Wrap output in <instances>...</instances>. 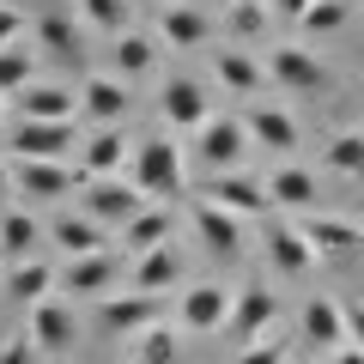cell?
<instances>
[{"instance_id": "7bdbcfd3", "label": "cell", "mask_w": 364, "mask_h": 364, "mask_svg": "<svg viewBox=\"0 0 364 364\" xmlns=\"http://www.w3.org/2000/svg\"><path fill=\"white\" fill-rule=\"evenodd\" d=\"M13 195V164H6V158H0V200Z\"/></svg>"}, {"instance_id": "5b68a950", "label": "cell", "mask_w": 364, "mask_h": 364, "mask_svg": "<svg viewBox=\"0 0 364 364\" xmlns=\"http://www.w3.org/2000/svg\"><path fill=\"white\" fill-rule=\"evenodd\" d=\"M291 225H298V237L310 243L316 261H346V255H358V249H364V225L334 219V213H298Z\"/></svg>"}, {"instance_id": "3957f363", "label": "cell", "mask_w": 364, "mask_h": 364, "mask_svg": "<svg viewBox=\"0 0 364 364\" xmlns=\"http://www.w3.org/2000/svg\"><path fill=\"white\" fill-rule=\"evenodd\" d=\"M231 298H237V286H219V279L188 286V291L176 298L182 334H225V322H231Z\"/></svg>"}, {"instance_id": "ee69618b", "label": "cell", "mask_w": 364, "mask_h": 364, "mask_svg": "<svg viewBox=\"0 0 364 364\" xmlns=\"http://www.w3.org/2000/svg\"><path fill=\"white\" fill-rule=\"evenodd\" d=\"M334 364H364V352H358V346H340V352H334Z\"/></svg>"}, {"instance_id": "d6986e66", "label": "cell", "mask_w": 364, "mask_h": 364, "mask_svg": "<svg viewBox=\"0 0 364 364\" xmlns=\"http://www.w3.org/2000/svg\"><path fill=\"white\" fill-rule=\"evenodd\" d=\"M25 334L37 340V352H67V346H73V310H67V304H55V298L31 304Z\"/></svg>"}, {"instance_id": "30bf717a", "label": "cell", "mask_w": 364, "mask_h": 364, "mask_svg": "<svg viewBox=\"0 0 364 364\" xmlns=\"http://www.w3.org/2000/svg\"><path fill=\"white\" fill-rule=\"evenodd\" d=\"M97 322L104 334H122V340H140L146 328L164 322V298H146V291H116V298L97 304Z\"/></svg>"}, {"instance_id": "83f0119b", "label": "cell", "mask_w": 364, "mask_h": 364, "mask_svg": "<svg viewBox=\"0 0 364 364\" xmlns=\"http://www.w3.org/2000/svg\"><path fill=\"white\" fill-rule=\"evenodd\" d=\"M37 243H43V225L31 213H0V255L6 261H37Z\"/></svg>"}, {"instance_id": "e575fe53", "label": "cell", "mask_w": 364, "mask_h": 364, "mask_svg": "<svg viewBox=\"0 0 364 364\" xmlns=\"http://www.w3.org/2000/svg\"><path fill=\"white\" fill-rule=\"evenodd\" d=\"M352 18V0H310V13L298 18L304 37H334V31H346Z\"/></svg>"}, {"instance_id": "7402d4cb", "label": "cell", "mask_w": 364, "mask_h": 364, "mask_svg": "<svg viewBox=\"0 0 364 364\" xmlns=\"http://www.w3.org/2000/svg\"><path fill=\"white\" fill-rule=\"evenodd\" d=\"M304 340L322 346V352H340V346H346V310H340L334 298L316 291V298L304 304Z\"/></svg>"}, {"instance_id": "2e32d148", "label": "cell", "mask_w": 364, "mask_h": 364, "mask_svg": "<svg viewBox=\"0 0 364 364\" xmlns=\"http://www.w3.org/2000/svg\"><path fill=\"white\" fill-rule=\"evenodd\" d=\"M188 225H195V237L213 249V255H237L243 249V219L237 213H225V207H213V200H188Z\"/></svg>"}, {"instance_id": "9a60e30c", "label": "cell", "mask_w": 364, "mask_h": 364, "mask_svg": "<svg viewBox=\"0 0 364 364\" xmlns=\"http://www.w3.org/2000/svg\"><path fill=\"white\" fill-rule=\"evenodd\" d=\"M13 109H18V122H79V97L67 85H49V79H31L13 97Z\"/></svg>"}, {"instance_id": "1f68e13d", "label": "cell", "mask_w": 364, "mask_h": 364, "mask_svg": "<svg viewBox=\"0 0 364 364\" xmlns=\"http://www.w3.org/2000/svg\"><path fill=\"white\" fill-rule=\"evenodd\" d=\"M322 164L334 176H346V182H364V134H334L322 146Z\"/></svg>"}, {"instance_id": "5bb4252c", "label": "cell", "mask_w": 364, "mask_h": 364, "mask_svg": "<svg viewBox=\"0 0 364 364\" xmlns=\"http://www.w3.org/2000/svg\"><path fill=\"white\" fill-rule=\"evenodd\" d=\"M79 116H91L97 128H122V116H128V79L91 73L85 85H79Z\"/></svg>"}, {"instance_id": "4fadbf2b", "label": "cell", "mask_w": 364, "mask_h": 364, "mask_svg": "<svg viewBox=\"0 0 364 364\" xmlns=\"http://www.w3.org/2000/svg\"><path fill=\"white\" fill-rule=\"evenodd\" d=\"M116 286H122V261L109 255V249L61 267V291H67V298H97V304H104V298H116Z\"/></svg>"}, {"instance_id": "d590c367", "label": "cell", "mask_w": 364, "mask_h": 364, "mask_svg": "<svg viewBox=\"0 0 364 364\" xmlns=\"http://www.w3.org/2000/svg\"><path fill=\"white\" fill-rule=\"evenodd\" d=\"M79 13H85L91 31H104V37H122L128 31V0H79Z\"/></svg>"}, {"instance_id": "e0dca14e", "label": "cell", "mask_w": 364, "mask_h": 364, "mask_svg": "<svg viewBox=\"0 0 364 364\" xmlns=\"http://www.w3.org/2000/svg\"><path fill=\"white\" fill-rule=\"evenodd\" d=\"M128 152H134V140H122V128H97L91 140H79V170H85V182L122 176Z\"/></svg>"}, {"instance_id": "ac0fdd59", "label": "cell", "mask_w": 364, "mask_h": 364, "mask_svg": "<svg viewBox=\"0 0 364 364\" xmlns=\"http://www.w3.org/2000/svg\"><path fill=\"white\" fill-rule=\"evenodd\" d=\"M267 267L286 273V279H304V273L316 267L310 243L298 237V225H291V219H273V225H267Z\"/></svg>"}, {"instance_id": "484cf974", "label": "cell", "mask_w": 364, "mask_h": 364, "mask_svg": "<svg viewBox=\"0 0 364 364\" xmlns=\"http://www.w3.org/2000/svg\"><path fill=\"white\" fill-rule=\"evenodd\" d=\"M49 237H55V243H61V255H67V261L104 255V225H91L85 213H79V219H73V213H61V219L49 225Z\"/></svg>"}, {"instance_id": "4316f807", "label": "cell", "mask_w": 364, "mask_h": 364, "mask_svg": "<svg viewBox=\"0 0 364 364\" xmlns=\"http://www.w3.org/2000/svg\"><path fill=\"white\" fill-rule=\"evenodd\" d=\"M170 231H176V219H170L164 207H146L134 225H122V249L140 261V255H152V249H164V243H170Z\"/></svg>"}, {"instance_id": "f546056e", "label": "cell", "mask_w": 364, "mask_h": 364, "mask_svg": "<svg viewBox=\"0 0 364 364\" xmlns=\"http://www.w3.org/2000/svg\"><path fill=\"white\" fill-rule=\"evenodd\" d=\"M176 273H182V261H176V249H152V255H140L134 261V291H146V298H158L164 286H176Z\"/></svg>"}, {"instance_id": "8fae6325", "label": "cell", "mask_w": 364, "mask_h": 364, "mask_svg": "<svg viewBox=\"0 0 364 364\" xmlns=\"http://www.w3.org/2000/svg\"><path fill=\"white\" fill-rule=\"evenodd\" d=\"M73 188H85V170L79 164H25V158H13V195H25V200H67Z\"/></svg>"}, {"instance_id": "9c48e42d", "label": "cell", "mask_w": 364, "mask_h": 364, "mask_svg": "<svg viewBox=\"0 0 364 364\" xmlns=\"http://www.w3.org/2000/svg\"><path fill=\"white\" fill-rule=\"evenodd\" d=\"M200 200H213V207L237 213V219H267V213H273V200H267V182L243 176V170L207 176V182H200Z\"/></svg>"}, {"instance_id": "4dcf8cb0", "label": "cell", "mask_w": 364, "mask_h": 364, "mask_svg": "<svg viewBox=\"0 0 364 364\" xmlns=\"http://www.w3.org/2000/svg\"><path fill=\"white\" fill-rule=\"evenodd\" d=\"M267 0H231V6H225V31H231V43L237 49H249V43L255 37H267Z\"/></svg>"}, {"instance_id": "277c9868", "label": "cell", "mask_w": 364, "mask_h": 364, "mask_svg": "<svg viewBox=\"0 0 364 364\" xmlns=\"http://www.w3.org/2000/svg\"><path fill=\"white\" fill-rule=\"evenodd\" d=\"M6 146H13V158H25V164H67V152L79 146V128L73 122H18V128L6 134Z\"/></svg>"}, {"instance_id": "ab89813d", "label": "cell", "mask_w": 364, "mask_h": 364, "mask_svg": "<svg viewBox=\"0 0 364 364\" xmlns=\"http://www.w3.org/2000/svg\"><path fill=\"white\" fill-rule=\"evenodd\" d=\"M13 43H25V13L0 6V49H13Z\"/></svg>"}, {"instance_id": "6da1fadb", "label": "cell", "mask_w": 364, "mask_h": 364, "mask_svg": "<svg viewBox=\"0 0 364 364\" xmlns=\"http://www.w3.org/2000/svg\"><path fill=\"white\" fill-rule=\"evenodd\" d=\"M128 182L140 188L146 200L158 195H188V170H182V146L170 140V134H146V140H134L128 152Z\"/></svg>"}, {"instance_id": "7c38bea8", "label": "cell", "mask_w": 364, "mask_h": 364, "mask_svg": "<svg viewBox=\"0 0 364 364\" xmlns=\"http://www.w3.org/2000/svg\"><path fill=\"white\" fill-rule=\"evenodd\" d=\"M158 116H164L170 128H182V134H195L200 122L213 116V97H207V85H200V79H188V73L164 79V91H158Z\"/></svg>"}, {"instance_id": "ffe728a7", "label": "cell", "mask_w": 364, "mask_h": 364, "mask_svg": "<svg viewBox=\"0 0 364 364\" xmlns=\"http://www.w3.org/2000/svg\"><path fill=\"white\" fill-rule=\"evenodd\" d=\"M207 37H213V18L200 6H188V0H176V6L158 13V43H170V49H200Z\"/></svg>"}, {"instance_id": "8992f818", "label": "cell", "mask_w": 364, "mask_h": 364, "mask_svg": "<svg viewBox=\"0 0 364 364\" xmlns=\"http://www.w3.org/2000/svg\"><path fill=\"white\" fill-rule=\"evenodd\" d=\"M279 291H267V286H237V298H231V322H225V340H237V346H255L261 334H267L273 322H279Z\"/></svg>"}, {"instance_id": "cb8c5ba5", "label": "cell", "mask_w": 364, "mask_h": 364, "mask_svg": "<svg viewBox=\"0 0 364 364\" xmlns=\"http://www.w3.org/2000/svg\"><path fill=\"white\" fill-rule=\"evenodd\" d=\"M316 170H298V164H286V170H273L267 176V200L273 207H286V213H316Z\"/></svg>"}, {"instance_id": "f35d334b", "label": "cell", "mask_w": 364, "mask_h": 364, "mask_svg": "<svg viewBox=\"0 0 364 364\" xmlns=\"http://www.w3.org/2000/svg\"><path fill=\"white\" fill-rule=\"evenodd\" d=\"M0 364H43V352H37L31 334H13L6 346H0Z\"/></svg>"}, {"instance_id": "f1b7e54d", "label": "cell", "mask_w": 364, "mask_h": 364, "mask_svg": "<svg viewBox=\"0 0 364 364\" xmlns=\"http://www.w3.org/2000/svg\"><path fill=\"white\" fill-rule=\"evenodd\" d=\"M158 67V37L146 31H122L116 37V79H146Z\"/></svg>"}, {"instance_id": "74e56055", "label": "cell", "mask_w": 364, "mask_h": 364, "mask_svg": "<svg viewBox=\"0 0 364 364\" xmlns=\"http://www.w3.org/2000/svg\"><path fill=\"white\" fill-rule=\"evenodd\" d=\"M237 364H291V340L286 334H261L255 346L237 352Z\"/></svg>"}, {"instance_id": "60d3db41", "label": "cell", "mask_w": 364, "mask_h": 364, "mask_svg": "<svg viewBox=\"0 0 364 364\" xmlns=\"http://www.w3.org/2000/svg\"><path fill=\"white\" fill-rule=\"evenodd\" d=\"M340 310H346V346L364 352V304H340Z\"/></svg>"}, {"instance_id": "d4e9b609", "label": "cell", "mask_w": 364, "mask_h": 364, "mask_svg": "<svg viewBox=\"0 0 364 364\" xmlns=\"http://www.w3.org/2000/svg\"><path fill=\"white\" fill-rule=\"evenodd\" d=\"M55 286H61V273H55L43 255H37V261H13V273H6V298L25 304V310H31V304H43Z\"/></svg>"}, {"instance_id": "44dd1931", "label": "cell", "mask_w": 364, "mask_h": 364, "mask_svg": "<svg viewBox=\"0 0 364 364\" xmlns=\"http://www.w3.org/2000/svg\"><path fill=\"white\" fill-rule=\"evenodd\" d=\"M213 73H219V85L237 91V97H261V85H267V67H261L249 49H237V43L213 55Z\"/></svg>"}, {"instance_id": "7a4b0ae2", "label": "cell", "mask_w": 364, "mask_h": 364, "mask_svg": "<svg viewBox=\"0 0 364 364\" xmlns=\"http://www.w3.org/2000/svg\"><path fill=\"white\" fill-rule=\"evenodd\" d=\"M267 79L279 91H291V97H322L334 79H328V67L316 61L310 49H298V43H273V55H267Z\"/></svg>"}, {"instance_id": "ba28073f", "label": "cell", "mask_w": 364, "mask_h": 364, "mask_svg": "<svg viewBox=\"0 0 364 364\" xmlns=\"http://www.w3.org/2000/svg\"><path fill=\"white\" fill-rule=\"evenodd\" d=\"M79 195H85V219L91 225H134L146 213V195L140 188H134V182H122V176H104V182H85V188H79Z\"/></svg>"}, {"instance_id": "b9f144b4", "label": "cell", "mask_w": 364, "mask_h": 364, "mask_svg": "<svg viewBox=\"0 0 364 364\" xmlns=\"http://www.w3.org/2000/svg\"><path fill=\"white\" fill-rule=\"evenodd\" d=\"M267 13H273V18H291V25H298V18L310 13V0H267Z\"/></svg>"}, {"instance_id": "603a6c76", "label": "cell", "mask_w": 364, "mask_h": 364, "mask_svg": "<svg viewBox=\"0 0 364 364\" xmlns=\"http://www.w3.org/2000/svg\"><path fill=\"white\" fill-rule=\"evenodd\" d=\"M243 128H249V140H261L267 152H298V122H291L286 109H273V104H249Z\"/></svg>"}, {"instance_id": "52a82bcc", "label": "cell", "mask_w": 364, "mask_h": 364, "mask_svg": "<svg viewBox=\"0 0 364 364\" xmlns=\"http://www.w3.org/2000/svg\"><path fill=\"white\" fill-rule=\"evenodd\" d=\"M195 152H200V164L213 170V176H225V170H237L243 164V152H249V128L237 116H207L195 128Z\"/></svg>"}, {"instance_id": "d6a6232c", "label": "cell", "mask_w": 364, "mask_h": 364, "mask_svg": "<svg viewBox=\"0 0 364 364\" xmlns=\"http://www.w3.org/2000/svg\"><path fill=\"white\" fill-rule=\"evenodd\" d=\"M31 79H37V49H25V43L0 49V97H18Z\"/></svg>"}, {"instance_id": "f6af8a7d", "label": "cell", "mask_w": 364, "mask_h": 364, "mask_svg": "<svg viewBox=\"0 0 364 364\" xmlns=\"http://www.w3.org/2000/svg\"><path fill=\"white\" fill-rule=\"evenodd\" d=\"M158 6H176V0H158Z\"/></svg>"}, {"instance_id": "836d02e7", "label": "cell", "mask_w": 364, "mask_h": 364, "mask_svg": "<svg viewBox=\"0 0 364 364\" xmlns=\"http://www.w3.org/2000/svg\"><path fill=\"white\" fill-rule=\"evenodd\" d=\"M37 43H43L49 55H61V61H79V55H85V49H79V31H73V18H67V13H43V18H37Z\"/></svg>"}, {"instance_id": "8d00e7d4", "label": "cell", "mask_w": 364, "mask_h": 364, "mask_svg": "<svg viewBox=\"0 0 364 364\" xmlns=\"http://www.w3.org/2000/svg\"><path fill=\"white\" fill-rule=\"evenodd\" d=\"M134 358L140 364H176L182 352H176V340H170V328H146V334L134 340Z\"/></svg>"}]
</instances>
